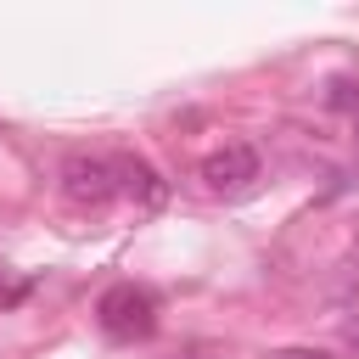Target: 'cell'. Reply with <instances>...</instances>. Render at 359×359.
<instances>
[{
    "instance_id": "cell-1",
    "label": "cell",
    "mask_w": 359,
    "mask_h": 359,
    "mask_svg": "<svg viewBox=\"0 0 359 359\" xmlns=\"http://www.w3.org/2000/svg\"><path fill=\"white\" fill-rule=\"evenodd\" d=\"M95 314H101V331H107L112 342H140V337L157 331V297H151L146 286H135V280L107 286L101 303H95Z\"/></svg>"
},
{
    "instance_id": "cell-2",
    "label": "cell",
    "mask_w": 359,
    "mask_h": 359,
    "mask_svg": "<svg viewBox=\"0 0 359 359\" xmlns=\"http://www.w3.org/2000/svg\"><path fill=\"white\" fill-rule=\"evenodd\" d=\"M202 180H208L213 196H241V191H252V180H258V151L241 146V140H230V146H219V151L202 163Z\"/></svg>"
},
{
    "instance_id": "cell-3",
    "label": "cell",
    "mask_w": 359,
    "mask_h": 359,
    "mask_svg": "<svg viewBox=\"0 0 359 359\" xmlns=\"http://www.w3.org/2000/svg\"><path fill=\"white\" fill-rule=\"evenodd\" d=\"M62 191L79 202V208H101L112 191H118V168L107 157H67L62 163Z\"/></svg>"
},
{
    "instance_id": "cell-4",
    "label": "cell",
    "mask_w": 359,
    "mask_h": 359,
    "mask_svg": "<svg viewBox=\"0 0 359 359\" xmlns=\"http://www.w3.org/2000/svg\"><path fill=\"white\" fill-rule=\"evenodd\" d=\"M123 174H129V180H123L129 191H140L146 202H163V185H157V174H151L146 163H123Z\"/></svg>"
},
{
    "instance_id": "cell-5",
    "label": "cell",
    "mask_w": 359,
    "mask_h": 359,
    "mask_svg": "<svg viewBox=\"0 0 359 359\" xmlns=\"http://www.w3.org/2000/svg\"><path fill=\"white\" fill-rule=\"evenodd\" d=\"M353 90H359V79H337L331 84V107H353Z\"/></svg>"
},
{
    "instance_id": "cell-6",
    "label": "cell",
    "mask_w": 359,
    "mask_h": 359,
    "mask_svg": "<svg viewBox=\"0 0 359 359\" xmlns=\"http://www.w3.org/2000/svg\"><path fill=\"white\" fill-rule=\"evenodd\" d=\"M269 359H331L325 348H280V353H269Z\"/></svg>"
},
{
    "instance_id": "cell-7",
    "label": "cell",
    "mask_w": 359,
    "mask_h": 359,
    "mask_svg": "<svg viewBox=\"0 0 359 359\" xmlns=\"http://www.w3.org/2000/svg\"><path fill=\"white\" fill-rule=\"evenodd\" d=\"M22 297H28V280H17V286H0V309H6V303H22Z\"/></svg>"
},
{
    "instance_id": "cell-8",
    "label": "cell",
    "mask_w": 359,
    "mask_h": 359,
    "mask_svg": "<svg viewBox=\"0 0 359 359\" xmlns=\"http://www.w3.org/2000/svg\"><path fill=\"white\" fill-rule=\"evenodd\" d=\"M353 353H359V337H353Z\"/></svg>"
}]
</instances>
